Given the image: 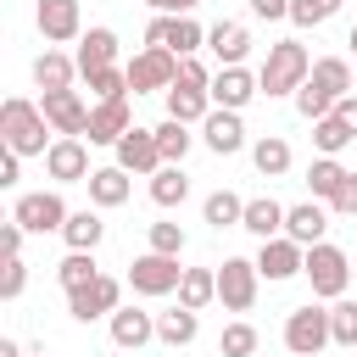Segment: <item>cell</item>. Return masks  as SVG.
<instances>
[{
	"instance_id": "6da1fadb",
	"label": "cell",
	"mask_w": 357,
	"mask_h": 357,
	"mask_svg": "<svg viewBox=\"0 0 357 357\" xmlns=\"http://www.w3.org/2000/svg\"><path fill=\"white\" fill-rule=\"evenodd\" d=\"M307 78H312V56H307V45H301V39H273L268 56H262V73H257L262 95H268V100H273V95H296Z\"/></svg>"
},
{
	"instance_id": "7a4b0ae2",
	"label": "cell",
	"mask_w": 357,
	"mask_h": 357,
	"mask_svg": "<svg viewBox=\"0 0 357 357\" xmlns=\"http://www.w3.org/2000/svg\"><path fill=\"white\" fill-rule=\"evenodd\" d=\"M45 134H50V123H45L39 100L11 95V100L0 106V139H6V151H17V156H45V151H50Z\"/></svg>"
},
{
	"instance_id": "3957f363",
	"label": "cell",
	"mask_w": 357,
	"mask_h": 357,
	"mask_svg": "<svg viewBox=\"0 0 357 357\" xmlns=\"http://www.w3.org/2000/svg\"><path fill=\"white\" fill-rule=\"evenodd\" d=\"M307 284H312V296H324V301H340L346 296V284H351V257L340 251V245H307Z\"/></svg>"
},
{
	"instance_id": "277c9868",
	"label": "cell",
	"mask_w": 357,
	"mask_h": 357,
	"mask_svg": "<svg viewBox=\"0 0 357 357\" xmlns=\"http://www.w3.org/2000/svg\"><path fill=\"white\" fill-rule=\"evenodd\" d=\"M284 346H290L296 357H318L324 346H335V335H329V307H318V301L296 307V312L284 318Z\"/></svg>"
},
{
	"instance_id": "5b68a950",
	"label": "cell",
	"mask_w": 357,
	"mask_h": 357,
	"mask_svg": "<svg viewBox=\"0 0 357 357\" xmlns=\"http://www.w3.org/2000/svg\"><path fill=\"white\" fill-rule=\"evenodd\" d=\"M145 45L151 50H173L178 61H190L201 45H206V28L195 17H151L145 22Z\"/></svg>"
},
{
	"instance_id": "8992f818",
	"label": "cell",
	"mask_w": 357,
	"mask_h": 357,
	"mask_svg": "<svg viewBox=\"0 0 357 357\" xmlns=\"http://www.w3.org/2000/svg\"><path fill=\"white\" fill-rule=\"evenodd\" d=\"M123 73H128V89H134V95H167V89L178 84V56H173V50H151V45H145Z\"/></svg>"
},
{
	"instance_id": "52a82bcc",
	"label": "cell",
	"mask_w": 357,
	"mask_h": 357,
	"mask_svg": "<svg viewBox=\"0 0 357 357\" xmlns=\"http://www.w3.org/2000/svg\"><path fill=\"white\" fill-rule=\"evenodd\" d=\"M67 201L56 195V190H33V195H17V206H11V223H22L28 234H61L67 229Z\"/></svg>"
},
{
	"instance_id": "ba28073f",
	"label": "cell",
	"mask_w": 357,
	"mask_h": 357,
	"mask_svg": "<svg viewBox=\"0 0 357 357\" xmlns=\"http://www.w3.org/2000/svg\"><path fill=\"white\" fill-rule=\"evenodd\" d=\"M178 284H184L178 257L145 251V257H134V268H128V290H134V296H173Z\"/></svg>"
},
{
	"instance_id": "9c48e42d",
	"label": "cell",
	"mask_w": 357,
	"mask_h": 357,
	"mask_svg": "<svg viewBox=\"0 0 357 357\" xmlns=\"http://www.w3.org/2000/svg\"><path fill=\"white\" fill-rule=\"evenodd\" d=\"M39 112H45V123H50V134H61V139H84V134H89V106H84L78 89H50V95H39Z\"/></svg>"
},
{
	"instance_id": "30bf717a",
	"label": "cell",
	"mask_w": 357,
	"mask_h": 357,
	"mask_svg": "<svg viewBox=\"0 0 357 357\" xmlns=\"http://www.w3.org/2000/svg\"><path fill=\"white\" fill-rule=\"evenodd\" d=\"M257 284H262V273H257L251 257H223V268H218V301L229 312H251Z\"/></svg>"
},
{
	"instance_id": "8fae6325",
	"label": "cell",
	"mask_w": 357,
	"mask_h": 357,
	"mask_svg": "<svg viewBox=\"0 0 357 357\" xmlns=\"http://www.w3.org/2000/svg\"><path fill=\"white\" fill-rule=\"evenodd\" d=\"M123 307V284L112 279V273H100V279H89V284H78V290H67V312L78 318V324H95V318H112Z\"/></svg>"
},
{
	"instance_id": "7c38bea8",
	"label": "cell",
	"mask_w": 357,
	"mask_h": 357,
	"mask_svg": "<svg viewBox=\"0 0 357 357\" xmlns=\"http://www.w3.org/2000/svg\"><path fill=\"white\" fill-rule=\"evenodd\" d=\"M112 151H117V167H123V173H145V178H156V173L167 167V162H162V145H156V128H128Z\"/></svg>"
},
{
	"instance_id": "4fadbf2b",
	"label": "cell",
	"mask_w": 357,
	"mask_h": 357,
	"mask_svg": "<svg viewBox=\"0 0 357 357\" xmlns=\"http://www.w3.org/2000/svg\"><path fill=\"white\" fill-rule=\"evenodd\" d=\"M301 268H307V245H296L290 234L262 240V251H257V273H262L268 284H284V279H296Z\"/></svg>"
},
{
	"instance_id": "5bb4252c",
	"label": "cell",
	"mask_w": 357,
	"mask_h": 357,
	"mask_svg": "<svg viewBox=\"0 0 357 357\" xmlns=\"http://www.w3.org/2000/svg\"><path fill=\"white\" fill-rule=\"evenodd\" d=\"M45 173L56 178V184H89V145L84 139H50V151H45Z\"/></svg>"
},
{
	"instance_id": "9a60e30c",
	"label": "cell",
	"mask_w": 357,
	"mask_h": 357,
	"mask_svg": "<svg viewBox=\"0 0 357 357\" xmlns=\"http://www.w3.org/2000/svg\"><path fill=\"white\" fill-rule=\"evenodd\" d=\"M33 22L50 45H67V39H84V11L78 0H39L33 6Z\"/></svg>"
},
{
	"instance_id": "2e32d148",
	"label": "cell",
	"mask_w": 357,
	"mask_h": 357,
	"mask_svg": "<svg viewBox=\"0 0 357 357\" xmlns=\"http://www.w3.org/2000/svg\"><path fill=\"white\" fill-rule=\"evenodd\" d=\"M257 95H262L257 73H245V67H218V73H212V106H223V112H245Z\"/></svg>"
},
{
	"instance_id": "e0dca14e",
	"label": "cell",
	"mask_w": 357,
	"mask_h": 357,
	"mask_svg": "<svg viewBox=\"0 0 357 357\" xmlns=\"http://www.w3.org/2000/svg\"><path fill=\"white\" fill-rule=\"evenodd\" d=\"M206 50L218 56V67H245V56H251V28H245V22H212V28H206Z\"/></svg>"
},
{
	"instance_id": "ac0fdd59",
	"label": "cell",
	"mask_w": 357,
	"mask_h": 357,
	"mask_svg": "<svg viewBox=\"0 0 357 357\" xmlns=\"http://www.w3.org/2000/svg\"><path fill=\"white\" fill-rule=\"evenodd\" d=\"M201 139H206L212 156H234V151H245V123H240V112L212 106V117L201 123Z\"/></svg>"
},
{
	"instance_id": "d6986e66",
	"label": "cell",
	"mask_w": 357,
	"mask_h": 357,
	"mask_svg": "<svg viewBox=\"0 0 357 357\" xmlns=\"http://www.w3.org/2000/svg\"><path fill=\"white\" fill-rule=\"evenodd\" d=\"M106 324H112V346H123V351H139V346H151V340H156V312L117 307Z\"/></svg>"
},
{
	"instance_id": "ffe728a7",
	"label": "cell",
	"mask_w": 357,
	"mask_h": 357,
	"mask_svg": "<svg viewBox=\"0 0 357 357\" xmlns=\"http://www.w3.org/2000/svg\"><path fill=\"white\" fill-rule=\"evenodd\" d=\"M128 128H134V123H128V95H123V100H95V106H89V145H117Z\"/></svg>"
},
{
	"instance_id": "44dd1931",
	"label": "cell",
	"mask_w": 357,
	"mask_h": 357,
	"mask_svg": "<svg viewBox=\"0 0 357 357\" xmlns=\"http://www.w3.org/2000/svg\"><path fill=\"white\" fill-rule=\"evenodd\" d=\"M324 229H329L324 201H301V206L284 212V234H290L296 245H324Z\"/></svg>"
},
{
	"instance_id": "7402d4cb",
	"label": "cell",
	"mask_w": 357,
	"mask_h": 357,
	"mask_svg": "<svg viewBox=\"0 0 357 357\" xmlns=\"http://www.w3.org/2000/svg\"><path fill=\"white\" fill-rule=\"evenodd\" d=\"M307 84H312L324 100H346V95H351V61H346V56H318Z\"/></svg>"
},
{
	"instance_id": "603a6c76",
	"label": "cell",
	"mask_w": 357,
	"mask_h": 357,
	"mask_svg": "<svg viewBox=\"0 0 357 357\" xmlns=\"http://www.w3.org/2000/svg\"><path fill=\"white\" fill-rule=\"evenodd\" d=\"M284 212H290V206H279L273 195H257V201H245L240 229H245V234H257V240H279V234H284Z\"/></svg>"
},
{
	"instance_id": "cb8c5ba5",
	"label": "cell",
	"mask_w": 357,
	"mask_h": 357,
	"mask_svg": "<svg viewBox=\"0 0 357 357\" xmlns=\"http://www.w3.org/2000/svg\"><path fill=\"white\" fill-rule=\"evenodd\" d=\"M100 67H117V33L112 28H89L78 39V73H100Z\"/></svg>"
},
{
	"instance_id": "d4e9b609",
	"label": "cell",
	"mask_w": 357,
	"mask_h": 357,
	"mask_svg": "<svg viewBox=\"0 0 357 357\" xmlns=\"http://www.w3.org/2000/svg\"><path fill=\"white\" fill-rule=\"evenodd\" d=\"M73 73H78V56H67V50H50L45 45V56L33 61V84L50 95V89H73Z\"/></svg>"
},
{
	"instance_id": "484cf974",
	"label": "cell",
	"mask_w": 357,
	"mask_h": 357,
	"mask_svg": "<svg viewBox=\"0 0 357 357\" xmlns=\"http://www.w3.org/2000/svg\"><path fill=\"white\" fill-rule=\"evenodd\" d=\"M128 190H134V184H128V173H123L117 162L89 173V201H95V206H123V201H128Z\"/></svg>"
},
{
	"instance_id": "4316f807",
	"label": "cell",
	"mask_w": 357,
	"mask_h": 357,
	"mask_svg": "<svg viewBox=\"0 0 357 357\" xmlns=\"http://www.w3.org/2000/svg\"><path fill=\"white\" fill-rule=\"evenodd\" d=\"M195 335H201V312H190V307L156 312V340H162V346H190Z\"/></svg>"
},
{
	"instance_id": "83f0119b",
	"label": "cell",
	"mask_w": 357,
	"mask_h": 357,
	"mask_svg": "<svg viewBox=\"0 0 357 357\" xmlns=\"http://www.w3.org/2000/svg\"><path fill=\"white\" fill-rule=\"evenodd\" d=\"M251 162H257V173H262V178H284V173H290V139L262 134V139L251 145Z\"/></svg>"
},
{
	"instance_id": "f1b7e54d",
	"label": "cell",
	"mask_w": 357,
	"mask_h": 357,
	"mask_svg": "<svg viewBox=\"0 0 357 357\" xmlns=\"http://www.w3.org/2000/svg\"><path fill=\"white\" fill-rule=\"evenodd\" d=\"M346 173H351V167H340V156H318V162L307 167V190H312V201H335L340 184H346Z\"/></svg>"
},
{
	"instance_id": "f546056e",
	"label": "cell",
	"mask_w": 357,
	"mask_h": 357,
	"mask_svg": "<svg viewBox=\"0 0 357 357\" xmlns=\"http://www.w3.org/2000/svg\"><path fill=\"white\" fill-rule=\"evenodd\" d=\"M61 240H67V251H95L100 240H106V223H100V212H73L67 218V229H61Z\"/></svg>"
},
{
	"instance_id": "4dcf8cb0",
	"label": "cell",
	"mask_w": 357,
	"mask_h": 357,
	"mask_svg": "<svg viewBox=\"0 0 357 357\" xmlns=\"http://www.w3.org/2000/svg\"><path fill=\"white\" fill-rule=\"evenodd\" d=\"M206 301H218V268H184V284H178V307L201 312Z\"/></svg>"
},
{
	"instance_id": "1f68e13d",
	"label": "cell",
	"mask_w": 357,
	"mask_h": 357,
	"mask_svg": "<svg viewBox=\"0 0 357 357\" xmlns=\"http://www.w3.org/2000/svg\"><path fill=\"white\" fill-rule=\"evenodd\" d=\"M156 145H162V162L167 167H184V156H190V145H195V134H190V123H156Z\"/></svg>"
},
{
	"instance_id": "d6a6232c",
	"label": "cell",
	"mask_w": 357,
	"mask_h": 357,
	"mask_svg": "<svg viewBox=\"0 0 357 357\" xmlns=\"http://www.w3.org/2000/svg\"><path fill=\"white\" fill-rule=\"evenodd\" d=\"M201 218H206L212 229H240V218H245V201H240L234 190H212V195H206V206H201Z\"/></svg>"
},
{
	"instance_id": "836d02e7",
	"label": "cell",
	"mask_w": 357,
	"mask_h": 357,
	"mask_svg": "<svg viewBox=\"0 0 357 357\" xmlns=\"http://www.w3.org/2000/svg\"><path fill=\"white\" fill-rule=\"evenodd\" d=\"M89 279H100L95 251H67V257L56 262V284H61V290H78V284H89Z\"/></svg>"
},
{
	"instance_id": "e575fe53",
	"label": "cell",
	"mask_w": 357,
	"mask_h": 357,
	"mask_svg": "<svg viewBox=\"0 0 357 357\" xmlns=\"http://www.w3.org/2000/svg\"><path fill=\"white\" fill-rule=\"evenodd\" d=\"M184 195H190V178H184V167H162L156 178H151V201L156 206H184Z\"/></svg>"
},
{
	"instance_id": "d590c367",
	"label": "cell",
	"mask_w": 357,
	"mask_h": 357,
	"mask_svg": "<svg viewBox=\"0 0 357 357\" xmlns=\"http://www.w3.org/2000/svg\"><path fill=\"white\" fill-rule=\"evenodd\" d=\"M351 139H357V134H351V128H346V123H340L335 112H329L324 123H312V145H318V156H340V151H346Z\"/></svg>"
},
{
	"instance_id": "8d00e7d4",
	"label": "cell",
	"mask_w": 357,
	"mask_h": 357,
	"mask_svg": "<svg viewBox=\"0 0 357 357\" xmlns=\"http://www.w3.org/2000/svg\"><path fill=\"white\" fill-rule=\"evenodd\" d=\"M346 0H290V22L296 28H324Z\"/></svg>"
},
{
	"instance_id": "74e56055",
	"label": "cell",
	"mask_w": 357,
	"mask_h": 357,
	"mask_svg": "<svg viewBox=\"0 0 357 357\" xmlns=\"http://www.w3.org/2000/svg\"><path fill=\"white\" fill-rule=\"evenodd\" d=\"M218 351L223 357H257V329L240 318V324H229L223 335H218Z\"/></svg>"
},
{
	"instance_id": "f35d334b",
	"label": "cell",
	"mask_w": 357,
	"mask_h": 357,
	"mask_svg": "<svg viewBox=\"0 0 357 357\" xmlns=\"http://www.w3.org/2000/svg\"><path fill=\"white\" fill-rule=\"evenodd\" d=\"M329 335H335V346H357V301H335L329 307Z\"/></svg>"
},
{
	"instance_id": "ab89813d",
	"label": "cell",
	"mask_w": 357,
	"mask_h": 357,
	"mask_svg": "<svg viewBox=\"0 0 357 357\" xmlns=\"http://www.w3.org/2000/svg\"><path fill=\"white\" fill-rule=\"evenodd\" d=\"M89 95H95V100H123V95H128V73H123V67L89 73Z\"/></svg>"
},
{
	"instance_id": "60d3db41",
	"label": "cell",
	"mask_w": 357,
	"mask_h": 357,
	"mask_svg": "<svg viewBox=\"0 0 357 357\" xmlns=\"http://www.w3.org/2000/svg\"><path fill=\"white\" fill-rule=\"evenodd\" d=\"M290 100H296V112H301V117H307V123H324V117H329V112H335V100H324V95H318V89H312V84H301V89H296V95H290Z\"/></svg>"
},
{
	"instance_id": "b9f144b4",
	"label": "cell",
	"mask_w": 357,
	"mask_h": 357,
	"mask_svg": "<svg viewBox=\"0 0 357 357\" xmlns=\"http://www.w3.org/2000/svg\"><path fill=\"white\" fill-rule=\"evenodd\" d=\"M151 251H162V257H178V251H184V229H178L173 218L151 223Z\"/></svg>"
},
{
	"instance_id": "7bdbcfd3",
	"label": "cell",
	"mask_w": 357,
	"mask_h": 357,
	"mask_svg": "<svg viewBox=\"0 0 357 357\" xmlns=\"http://www.w3.org/2000/svg\"><path fill=\"white\" fill-rule=\"evenodd\" d=\"M28 290V262L22 257H6V268H0V301H17Z\"/></svg>"
},
{
	"instance_id": "ee69618b",
	"label": "cell",
	"mask_w": 357,
	"mask_h": 357,
	"mask_svg": "<svg viewBox=\"0 0 357 357\" xmlns=\"http://www.w3.org/2000/svg\"><path fill=\"white\" fill-rule=\"evenodd\" d=\"M335 212H346V218H357V173H346V184H340V195L329 201Z\"/></svg>"
},
{
	"instance_id": "f6af8a7d",
	"label": "cell",
	"mask_w": 357,
	"mask_h": 357,
	"mask_svg": "<svg viewBox=\"0 0 357 357\" xmlns=\"http://www.w3.org/2000/svg\"><path fill=\"white\" fill-rule=\"evenodd\" d=\"M145 6H151L156 17H190V11L201 6V0H145Z\"/></svg>"
},
{
	"instance_id": "bcb514c9",
	"label": "cell",
	"mask_w": 357,
	"mask_h": 357,
	"mask_svg": "<svg viewBox=\"0 0 357 357\" xmlns=\"http://www.w3.org/2000/svg\"><path fill=\"white\" fill-rule=\"evenodd\" d=\"M22 234H28L22 223H6V229H0V251H6V257H22Z\"/></svg>"
},
{
	"instance_id": "7dc6e473",
	"label": "cell",
	"mask_w": 357,
	"mask_h": 357,
	"mask_svg": "<svg viewBox=\"0 0 357 357\" xmlns=\"http://www.w3.org/2000/svg\"><path fill=\"white\" fill-rule=\"evenodd\" d=\"M251 11L262 22H279V17H290V0H251Z\"/></svg>"
},
{
	"instance_id": "c3c4849f",
	"label": "cell",
	"mask_w": 357,
	"mask_h": 357,
	"mask_svg": "<svg viewBox=\"0 0 357 357\" xmlns=\"http://www.w3.org/2000/svg\"><path fill=\"white\" fill-rule=\"evenodd\" d=\"M17 178H22V156H17V151H6V156H0V184L11 190Z\"/></svg>"
},
{
	"instance_id": "681fc988",
	"label": "cell",
	"mask_w": 357,
	"mask_h": 357,
	"mask_svg": "<svg viewBox=\"0 0 357 357\" xmlns=\"http://www.w3.org/2000/svg\"><path fill=\"white\" fill-rule=\"evenodd\" d=\"M335 117H340V123H346V128L357 134V95H346V100H335Z\"/></svg>"
},
{
	"instance_id": "f907efd6",
	"label": "cell",
	"mask_w": 357,
	"mask_h": 357,
	"mask_svg": "<svg viewBox=\"0 0 357 357\" xmlns=\"http://www.w3.org/2000/svg\"><path fill=\"white\" fill-rule=\"evenodd\" d=\"M0 357H28V351H22L17 340H0Z\"/></svg>"
},
{
	"instance_id": "816d5d0a",
	"label": "cell",
	"mask_w": 357,
	"mask_h": 357,
	"mask_svg": "<svg viewBox=\"0 0 357 357\" xmlns=\"http://www.w3.org/2000/svg\"><path fill=\"white\" fill-rule=\"evenodd\" d=\"M346 45H351V56H357V28H351V33H346Z\"/></svg>"
},
{
	"instance_id": "f5cc1de1",
	"label": "cell",
	"mask_w": 357,
	"mask_h": 357,
	"mask_svg": "<svg viewBox=\"0 0 357 357\" xmlns=\"http://www.w3.org/2000/svg\"><path fill=\"white\" fill-rule=\"evenodd\" d=\"M28 357H50V351H28Z\"/></svg>"
},
{
	"instance_id": "db71d44e",
	"label": "cell",
	"mask_w": 357,
	"mask_h": 357,
	"mask_svg": "<svg viewBox=\"0 0 357 357\" xmlns=\"http://www.w3.org/2000/svg\"><path fill=\"white\" fill-rule=\"evenodd\" d=\"M351 279H357V262H351Z\"/></svg>"
}]
</instances>
